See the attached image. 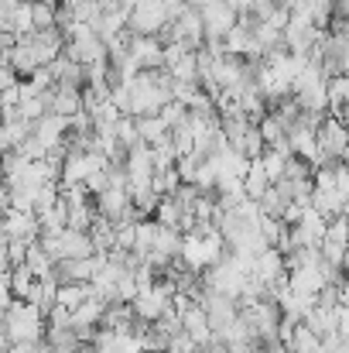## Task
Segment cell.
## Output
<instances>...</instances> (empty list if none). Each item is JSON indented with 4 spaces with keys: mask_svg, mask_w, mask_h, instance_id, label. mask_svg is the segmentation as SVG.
Masks as SVG:
<instances>
[{
    "mask_svg": "<svg viewBox=\"0 0 349 353\" xmlns=\"http://www.w3.org/2000/svg\"><path fill=\"white\" fill-rule=\"evenodd\" d=\"M24 254H28V243L17 240V236H7V261H10V268L24 264Z\"/></svg>",
    "mask_w": 349,
    "mask_h": 353,
    "instance_id": "obj_21",
    "label": "cell"
},
{
    "mask_svg": "<svg viewBox=\"0 0 349 353\" xmlns=\"http://www.w3.org/2000/svg\"><path fill=\"white\" fill-rule=\"evenodd\" d=\"M93 243L86 230H59L55 234V261H72V257H89Z\"/></svg>",
    "mask_w": 349,
    "mask_h": 353,
    "instance_id": "obj_4",
    "label": "cell"
},
{
    "mask_svg": "<svg viewBox=\"0 0 349 353\" xmlns=\"http://www.w3.org/2000/svg\"><path fill=\"white\" fill-rule=\"evenodd\" d=\"M199 17H202V41L206 38H223L236 24V10L226 0H202L199 3Z\"/></svg>",
    "mask_w": 349,
    "mask_h": 353,
    "instance_id": "obj_2",
    "label": "cell"
},
{
    "mask_svg": "<svg viewBox=\"0 0 349 353\" xmlns=\"http://www.w3.org/2000/svg\"><path fill=\"white\" fill-rule=\"evenodd\" d=\"M34 24H31V0H17L10 3V34H31Z\"/></svg>",
    "mask_w": 349,
    "mask_h": 353,
    "instance_id": "obj_13",
    "label": "cell"
},
{
    "mask_svg": "<svg viewBox=\"0 0 349 353\" xmlns=\"http://www.w3.org/2000/svg\"><path fill=\"white\" fill-rule=\"evenodd\" d=\"M7 278H10V299H24L28 292H31V285L38 281L24 264H14V268H7Z\"/></svg>",
    "mask_w": 349,
    "mask_h": 353,
    "instance_id": "obj_14",
    "label": "cell"
},
{
    "mask_svg": "<svg viewBox=\"0 0 349 353\" xmlns=\"http://www.w3.org/2000/svg\"><path fill=\"white\" fill-rule=\"evenodd\" d=\"M114 137L130 151L134 144H140V137H137V127H134V117L130 114H120L116 117V123H114Z\"/></svg>",
    "mask_w": 349,
    "mask_h": 353,
    "instance_id": "obj_19",
    "label": "cell"
},
{
    "mask_svg": "<svg viewBox=\"0 0 349 353\" xmlns=\"http://www.w3.org/2000/svg\"><path fill=\"white\" fill-rule=\"evenodd\" d=\"M0 330L10 343H31V340H41L45 336V316L24 302V299H10L3 305V316H0Z\"/></svg>",
    "mask_w": 349,
    "mask_h": 353,
    "instance_id": "obj_1",
    "label": "cell"
},
{
    "mask_svg": "<svg viewBox=\"0 0 349 353\" xmlns=\"http://www.w3.org/2000/svg\"><path fill=\"white\" fill-rule=\"evenodd\" d=\"M65 117H59V114H45V117H38L34 123H31V137L48 151L52 144H59L62 137H65Z\"/></svg>",
    "mask_w": 349,
    "mask_h": 353,
    "instance_id": "obj_8",
    "label": "cell"
},
{
    "mask_svg": "<svg viewBox=\"0 0 349 353\" xmlns=\"http://www.w3.org/2000/svg\"><path fill=\"white\" fill-rule=\"evenodd\" d=\"M288 350L291 353H322V336H315L305 323H295L291 336H288Z\"/></svg>",
    "mask_w": 349,
    "mask_h": 353,
    "instance_id": "obj_11",
    "label": "cell"
},
{
    "mask_svg": "<svg viewBox=\"0 0 349 353\" xmlns=\"http://www.w3.org/2000/svg\"><path fill=\"white\" fill-rule=\"evenodd\" d=\"M0 31H10V3L0 0Z\"/></svg>",
    "mask_w": 349,
    "mask_h": 353,
    "instance_id": "obj_24",
    "label": "cell"
},
{
    "mask_svg": "<svg viewBox=\"0 0 349 353\" xmlns=\"http://www.w3.org/2000/svg\"><path fill=\"white\" fill-rule=\"evenodd\" d=\"M257 161H260L267 182H277V179L284 175V161H288V154H281V151H274V148H264V154H260Z\"/></svg>",
    "mask_w": 349,
    "mask_h": 353,
    "instance_id": "obj_17",
    "label": "cell"
},
{
    "mask_svg": "<svg viewBox=\"0 0 349 353\" xmlns=\"http://www.w3.org/2000/svg\"><path fill=\"white\" fill-rule=\"evenodd\" d=\"M48 69H52V76H55V83H65V86H86V79H83V65L79 62H72L69 55H59V59H52L48 62Z\"/></svg>",
    "mask_w": 349,
    "mask_h": 353,
    "instance_id": "obj_10",
    "label": "cell"
},
{
    "mask_svg": "<svg viewBox=\"0 0 349 353\" xmlns=\"http://www.w3.org/2000/svg\"><path fill=\"white\" fill-rule=\"evenodd\" d=\"M267 185H271V182H267V175H264L260 161H257V158H250V165H246V172H243V196L257 203V199L267 192Z\"/></svg>",
    "mask_w": 349,
    "mask_h": 353,
    "instance_id": "obj_12",
    "label": "cell"
},
{
    "mask_svg": "<svg viewBox=\"0 0 349 353\" xmlns=\"http://www.w3.org/2000/svg\"><path fill=\"white\" fill-rule=\"evenodd\" d=\"M165 10L154 3V0H137L130 10H127V31L130 34H158L161 24H165Z\"/></svg>",
    "mask_w": 349,
    "mask_h": 353,
    "instance_id": "obj_3",
    "label": "cell"
},
{
    "mask_svg": "<svg viewBox=\"0 0 349 353\" xmlns=\"http://www.w3.org/2000/svg\"><path fill=\"white\" fill-rule=\"evenodd\" d=\"M264 148H267V144H264V137L257 134V123H250V127L243 130V137H240L236 151H240V154L250 161V158H260V154H264Z\"/></svg>",
    "mask_w": 349,
    "mask_h": 353,
    "instance_id": "obj_16",
    "label": "cell"
},
{
    "mask_svg": "<svg viewBox=\"0 0 349 353\" xmlns=\"http://www.w3.org/2000/svg\"><path fill=\"white\" fill-rule=\"evenodd\" d=\"M130 62L137 69H161V41L154 34H134L130 38Z\"/></svg>",
    "mask_w": 349,
    "mask_h": 353,
    "instance_id": "obj_5",
    "label": "cell"
},
{
    "mask_svg": "<svg viewBox=\"0 0 349 353\" xmlns=\"http://www.w3.org/2000/svg\"><path fill=\"white\" fill-rule=\"evenodd\" d=\"M257 134H260V137H264V144L271 148V144L284 141V123L274 117V114H264V117L257 120Z\"/></svg>",
    "mask_w": 349,
    "mask_h": 353,
    "instance_id": "obj_18",
    "label": "cell"
},
{
    "mask_svg": "<svg viewBox=\"0 0 349 353\" xmlns=\"http://www.w3.org/2000/svg\"><path fill=\"white\" fill-rule=\"evenodd\" d=\"M31 24L38 28H52L55 24V0H31Z\"/></svg>",
    "mask_w": 349,
    "mask_h": 353,
    "instance_id": "obj_20",
    "label": "cell"
},
{
    "mask_svg": "<svg viewBox=\"0 0 349 353\" xmlns=\"http://www.w3.org/2000/svg\"><path fill=\"white\" fill-rule=\"evenodd\" d=\"M17 79H21V76H17V72L0 59V93H3V90H10V86H17Z\"/></svg>",
    "mask_w": 349,
    "mask_h": 353,
    "instance_id": "obj_22",
    "label": "cell"
},
{
    "mask_svg": "<svg viewBox=\"0 0 349 353\" xmlns=\"http://www.w3.org/2000/svg\"><path fill=\"white\" fill-rule=\"evenodd\" d=\"M178 323H182V333H185L192 343H206V340L213 336L209 319H206V309L195 305V302H189V305L178 312Z\"/></svg>",
    "mask_w": 349,
    "mask_h": 353,
    "instance_id": "obj_6",
    "label": "cell"
},
{
    "mask_svg": "<svg viewBox=\"0 0 349 353\" xmlns=\"http://www.w3.org/2000/svg\"><path fill=\"white\" fill-rule=\"evenodd\" d=\"M134 127H137V137L140 144H161L168 137V123L158 117V114H144V117H134Z\"/></svg>",
    "mask_w": 349,
    "mask_h": 353,
    "instance_id": "obj_9",
    "label": "cell"
},
{
    "mask_svg": "<svg viewBox=\"0 0 349 353\" xmlns=\"http://www.w3.org/2000/svg\"><path fill=\"white\" fill-rule=\"evenodd\" d=\"M168 69V76L171 79H189V83H195V76H199V65H195V52H182L171 65H165Z\"/></svg>",
    "mask_w": 349,
    "mask_h": 353,
    "instance_id": "obj_15",
    "label": "cell"
},
{
    "mask_svg": "<svg viewBox=\"0 0 349 353\" xmlns=\"http://www.w3.org/2000/svg\"><path fill=\"white\" fill-rule=\"evenodd\" d=\"M0 234L7 236H17L24 243H34L38 240V216L34 213H3L0 216Z\"/></svg>",
    "mask_w": 349,
    "mask_h": 353,
    "instance_id": "obj_7",
    "label": "cell"
},
{
    "mask_svg": "<svg viewBox=\"0 0 349 353\" xmlns=\"http://www.w3.org/2000/svg\"><path fill=\"white\" fill-rule=\"evenodd\" d=\"M10 302V278H7V271H0V305H7Z\"/></svg>",
    "mask_w": 349,
    "mask_h": 353,
    "instance_id": "obj_23",
    "label": "cell"
}]
</instances>
